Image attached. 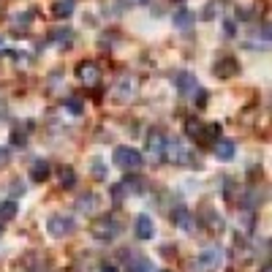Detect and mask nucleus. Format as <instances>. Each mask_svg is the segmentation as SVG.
Returning a JSON list of instances; mask_svg holds the SVG:
<instances>
[{"label":"nucleus","instance_id":"1","mask_svg":"<svg viewBox=\"0 0 272 272\" xmlns=\"http://www.w3.org/2000/svg\"><path fill=\"white\" fill-rule=\"evenodd\" d=\"M221 262H223L221 248H207V251H201L199 256L190 262V272H215Z\"/></svg>","mask_w":272,"mask_h":272},{"label":"nucleus","instance_id":"2","mask_svg":"<svg viewBox=\"0 0 272 272\" xmlns=\"http://www.w3.org/2000/svg\"><path fill=\"white\" fill-rule=\"evenodd\" d=\"M114 164L120 166V169H139V166L144 164V158H142V153L139 150H134V147H117L114 150Z\"/></svg>","mask_w":272,"mask_h":272},{"label":"nucleus","instance_id":"3","mask_svg":"<svg viewBox=\"0 0 272 272\" xmlns=\"http://www.w3.org/2000/svg\"><path fill=\"white\" fill-rule=\"evenodd\" d=\"M74 229H77V223H74V218H68V215H52L49 221H46V231H49L52 237H68V234H74Z\"/></svg>","mask_w":272,"mask_h":272},{"label":"nucleus","instance_id":"4","mask_svg":"<svg viewBox=\"0 0 272 272\" xmlns=\"http://www.w3.org/2000/svg\"><path fill=\"white\" fill-rule=\"evenodd\" d=\"M117 234H120V223L114 221V218H101V221L92 223V237H95V240H101V242L114 240Z\"/></svg>","mask_w":272,"mask_h":272},{"label":"nucleus","instance_id":"5","mask_svg":"<svg viewBox=\"0 0 272 272\" xmlns=\"http://www.w3.org/2000/svg\"><path fill=\"white\" fill-rule=\"evenodd\" d=\"M164 155H169V161H175V164H188V150L180 139H169L164 144Z\"/></svg>","mask_w":272,"mask_h":272},{"label":"nucleus","instance_id":"6","mask_svg":"<svg viewBox=\"0 0 272 272\" xmlns=\"http://www.w3.org/2000/svg\"><path fill=\"white\" fill-rule=\"evenodd\" d=\"M175 85H177V90H180V95H193L196 90H199V82H196V77L193 74H188V71H180L175 77Z\"/></svg>","mask_w":272,"mask_h":272},{"label":"nucleus","instance_id":"7","mask_svg":"<svg viewBox=\"0 0 272 272\" xmlns=\"http://www.w3.org/2000/svg\"><path fill=\"white\" fill-rule=\"evenodd\" d=\"M77 74H79V79H82L85 85H90V88H95V85H98V79H101V71H98V66H95V63H82Z\"/></svg>","mask_w":272,"mask_h":272},{"label":"nucleus","instance_id":"8","mask_svg":"<svg viewBox=\"0 0 272 272\" xmlns=\"http://www.w3.org/2000/svg\"><path fill=\"white\" fill-rule=\"evenodd\" d=\"M136 237L139 240H153L155 237V223L150 215H139L136 218Z\"/></svg>","mask_w":272,"mask_h":272},{"label":"nucleus","instance_id":"9","mask_svg":"<svg viewBox=\"0 0 272 272\" xmlns=\"http://www.w3.org/2000/svg\"><path fill=\"white\" fill-rule=\"evenodd\" d=\"M164 144H166V139L161 131H153V134L147 136V153L153 155V158H161L164 155Z\"/></svg>","mask_w":272,"mask_h":272},{"label":"nucleus","instance_id":"10","mask_svg":"<svg viewBox=\"0 0 272 272\" xmlns=\"http://www.w3.org/2000/svg\"><path fill=\"white\" fill-rule=\"evenodd\" d=\"M172 221H175L182 231H193V218H190L188 207H175V212H172Z\"/></svg>","mask_w":272,"mask_h":272},{"label":"nucleus","instance_id":"11","mask_svg":"<svg viewBox=\"0 0 272 272\" xmlns=\"http://www.w3.org/2000/svg\"><path fill=\"white\" fill-rule=\"evenodd\" d=\"M134 95H136V79L123 77V79H120V85H117V98H120V101H131Z\"/></svg>","mask_w":272,"mask_h":272},{"label":"nucleus","instance_id":"12","mask_svg":"<svg viewBox=\"0 0 272 272\" xmlns=\"http://www.w3.org/2000/svg\"><path fill=\"white\" fill-rule=\"evenodd\" d=\"M234 153H237V147H234L231 139H218V142H215V158L231 161V158H234Z\"/></svg>","mask_w":272,"mask_h":272},{"label":"nucleus","instance_id":"13","mask_svg":"<svg viewBox=\"0 0 272 272\" xmlns=\"http://www.w3.org/2000/svg\"><path fill=\"white\" fill-rule=\"evenodd\" d=\"M172 22H175V27L185 30V27H190L196 22V16H193V11H188V8H177L175 16H172Z\"/></svg>","mask_w":272,"mask_h":272},{"label":"nucleus","instance_id":"14","mask_svg":"<svg viewBox=\"0 0 272 272\" xmlns=\"http://www.w3.org/2000/svg\"><path fill=\"white\" fill-rule=\"evenodd\" d=\"M215 74L218 77H234L237 74V60L234 57H223V60L215 63Z\"/></svg>","mask_w":272,"mask_h":272},{"label":"nucleus","instance_id":"15","mask_svg":"<svg viewBox=\"0 0 272 272\" xmlns=\"http://www.w3.org/2000/svg\"><path fill=\"white\" fill-rule=\"evenodd\" d=\"M49 164H46V161H36V164H33L30 166V177H33V180H36V182H44L46 180V177H49Z\"/></svg>","mask_w":272,"mask_h":272},{"label":"nucleus","instance_id":"16","mask_svg":"<svg viewBox=\"0 0 272 272\" xmlns=\"http://www.w3.org/2000/svg\"><path fill=\"white\" fill-rule=\"evenodd\" d=\"M55 16H60V19H66V16L74 14V0H60V3H55Z\"/></svg>","mask_w":272,"mask_h":272},{"label":"nucleus","instance_id":"17","mask_svg":"<svg viewBox=\"0 0 272 272\" xmlns=\"http://www.w3.org/2000/svg\"><path fill=\"white\" fill-rule=\"evenodd\" d=\"M16 218V201H3L0 204V221H14Z\"/></svg>","mask_w":272,"mask_h":272},{"label":"nucleus","instance_id":"18","mask_svg":"<svg viewBox=\"0 0 272 272\" xmlns=\"http://www.w3.org/2000/svg\"><path fill=\"white\" fill-rule=\"evenodd\" d=\"M77 210L79 212H92V210H95V196H92V193L82 196V199L77 201Z\"/></svg>","mask_w":272,"mask_h":272},{"label":"nucleus","instance_id":"19","mask_svg":"<svg viewBox=\"0 0 272 272\" xmlns=\"http://www.w3.org/2000/svg\"><path fill=\"white\" fill-rule=\"evenodd\" d=\"M128 272H153V262H147V259H136V262L128 267Z\"/></svg>","mask_w":272,"mask_h":272},{"label":"nucleus","instance_id":"20","mask_svg":"<svg viewBox=\"0 0 272 272\" xmlns=\"http://www.w3.org/2000/svg\"><path fill=\"white\" fill-rule=\"evenodd\" d=\"M60 182L66 185V188H74V185H77V172H74V169H63L60 172Z\"/></svg>","mask_w":272,"mask_h":272},{"label":"nucleus","instance_id":"21","mask_svg":"<svg viewBox=\"0 0 272 272\" xmlns=\"http://www.w3.org/2000/svg\"><path fill=\"white\" fill-rule=\"evenodd\" d=\"M123 185H125V190H144V182L139 177H125Z\"/></svg>","mask_w":272,"mask_h":272},{"label":"nucleus","instance_id":"22","mask_svg":"<svg viewBox=\"0 0 272 272\" xmlns=\"http://www.w3.org/2000/svg\"><path fill=\"white\" fill-rule=\"evenodd\" d=\"M185 128H188L190 136H201V131H204V128H201V123H196V120H188V125H185Z\"/></svg>","mask_w":272,"mask_h":272},{"label":"nucleus","instance_id":"23","mask_svg":"<svg viewBox=\"0 0 272 272\" xmlns=\"http://www.w3.org/2000/svg\"><path fill=\"white\" fill-rule=\"evenodd\" d=\"M123 196H125V185H123V182L112 185V199H114V201H123Z\"/></svg>","mask_w":272,"mask_h":272},{"label":"nucleus","instance_id":"24","mask_svg":"<svg viewBox=\"0 0 272 272\" xmlns=\"http://www.w3.org/2000/svg\"><path fill=\"white\" fill-rule=\"evenodd\" d=\"M66 106H68V112H71V114H82V101H77V98H71Z\"/></svg>","mask_w":272,"mask_h":272},{"label":"nucleus","instance_id":"25","mask_svg":"<svg viewBox=\"0 0 272 272\" xmlns=\"http://www.w3.org/2000/svg\"><path fill=\"white\" fill-rule=\"evenodd\" d=\"M8 161H11V153H8L5 147H0V166H5Z\"/></svg>","mask_w":272,"mask_h":272},{"label":"nucleus","instance_id":"26","mask_svg":"<svg viewBox=\"0 0 272 272\" xmlns=\"http://www.w3.org/2000/svg\"><path fill=\"white\" fill-rule=\"evenodd\" d=\"M101 272H120V270L114 267V264H103V267H101Z\"/></svg>","mask_w":272,"mask_h":272},{"label":"nucleus","instance_id":"27","mask_svg":"<svg viewBox=\"0 0 272 272\" xmlns=\"http://www.w3.org/2000/svg\"><path fill=\"white\" fill-rule=\"evenodd\" d=\"M0 234H3V221H0Z\"/></svg>","mask_w":272,"mask_h":272},{"label":"nucleus","instance_id":"28","mask_svg":"<svg viewBox=\"0 0 272 272\" xmlns=\"http://www.w3.org/2000/svg\"><path fill=\"white\" fill-rule=\"evenodd\" d=\"M175 3H185V0H175Z\"/></svg>","mask_w":272,"mask_h":272},{"label":"nucleus","instance_id":"29","mask_svg":"<svg viewBox=\"0 0 272 272\" xmlns=\"http://www.w3.org/2000/svg\"><path fill=\"white\" fill-rule=\"evenodd\" d=\"M0 46H3V38H0Z\"/></svg>","mask_w":272,"mask_h":272},{"label":"nucleus","instance_id":"30","mask_svg":"<svg viewBox=\"0 0 272 272\" xmlns=\"http://www.w3.org/2000/svg\"><path fill=\"white\" fill-rule=\"evenodd\" d=\"M139 3H144V0H139Z\"/></svg>","mask_w":272,"mask_h":272}]
</instances>
